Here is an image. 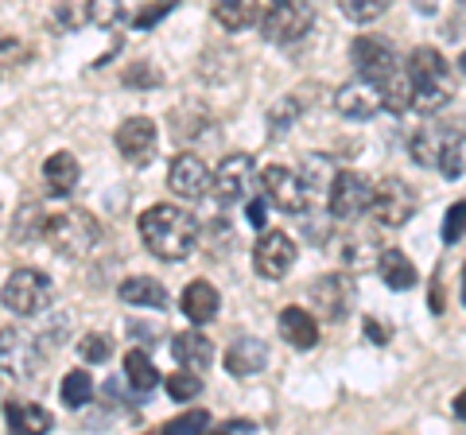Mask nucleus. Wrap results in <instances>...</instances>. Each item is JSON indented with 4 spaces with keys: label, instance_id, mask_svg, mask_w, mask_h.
Returning <instances> with one entry per match:
<instances>
[{
    "label": "nucleus",
    "instance_id": "nucleus-6",
    "mask_svg": "<svg viewBox=\"0 0 466 435\" xmlns=\"http://www.w3.org/2000/svg\"><path fill=\"white\" fill-rule=\"evenodd\" d=\"M416 207H420V195L412 191V183H404L400 176H389L385 183H377V187H373L370 214L377 218V226L400 229V226L412 222Z\"/></svg>",
    "mask_w": 466,
    "mask_h": 435
},
{
    "label": "nucleus",
    "instance_id": "nucleus-23",
    "mask_svg": "<svg viewBox=\"0 0 466 435\" xmlns=\"http://www.w3.org/2000/svg\"><path fill=\"white\" fill-rule=\"evenodd\" d=\"M214 20L226 27V32H249L257 27V16H260V0H214L210 5Z\"/></svg>",
    "mask_w": 466,
    "mask_h": 435
},
{
    "label": "nucleus",
    "instance_id": "nucleus-15",
    "mask_svg": "<svg viewBox=\"0 0 466 435\" xmlns=\"http://www.w3.org/2000/svg\"><path fill=\"white\" fill-rule=\"evenodd\" d=\"M350 59H354L358 75H366L373 82H385L389 75H397V51H392V43L377 39V35H358L350 43Z\"/></svg>",
    "mask_w": 466,
    "mask_h": 435
},
{
    "label": "nucleus",
    "instance_id": "nucleus-18",
    "mask_svg": "<svg viewBox=\"0 0 466 435\" xmlns=\"http://www.w3.org/2000/svg\"><path fill=\"white\" fill-rule=\"evenodd\" d=\"M179 308L183 315L191 319L195 327H207L218 319V308H222V296H218V288L210 280H191L183 288V296H179Z\"/></svg>",
    "mask_w": 466,
    "mask_h": 435
},
{
    "label": "nucleus",
    "instance_id": "nucleus-4",
    "mask_svg": "<svg viewBox=\"0 0 466 435\" xmlns=\"http://www.w3.org/2000/svg\"><path fill=\"white\" fill-rule=\"evenodd\" d=\"M260 35L272 47H291L315 27V5L311 0H272V5L257 16Z\"/></svg>",
    "mask_w": 466,
    "mask_h": 435
},
{
    "label": "nucleus",
    "instance_id": "nucleus-2",
    "mask_svg": "<svg viewBox=\"0 0 466 435\" xmlns=\"http://www.w3.org/2000/svg\"><path fill=\"white\" fill-rule=\"evenodd\" d=\"M408 82H412V109L416 113H440L455 97V82H451L447 59L435 47H416L408 55Z\"/></svg>",
    "mask_w": 466,
    "mask_h": 435
},
{
    "label": "nucleus",
    "instance_id": "nucleus-8",
    "mask_svg": "<svg viewBox=\"0 0 466 435\" xmlns=\"http://www.w3.org/2000/svg\"><path fill=\"white\" fill-rule=\"evenodd\" d=\"M253 183H257V159L249 152H233L218 164V171H210V191L222 207H233V202L249 198Z\"/></svg>",
    "mask_w": 466,
    "mask_h": 435
},
{
    "label": "nucleus",
    "instance_id": "nucleus-36",
    "mask_svg": "<svg viewBox=\"0 0 466 435\" xmlns=\"http://www.w3.org/2000/svg\"><path fill=\"white\" fill-rule=\"evenodd\" d=\"M462 214H466L462 202H455V207L447 210V218H443V241L447 245H459L462 241Z\"/></svg>",
    "mask_w": 466,
    "mask_h": 435
},
{
    "label": "nucleus",
    "instance_id": "nucleus-35",
    "mask_svg": "<svg viewBox=\"0 0 466 435\" xmlns=\"http://www.w3.org/2000/svg\"><path fill=\"white\" fill-rule=\"evenodd\" d=\"M299 117V101L296 97H288V101H280V106H276L272 109V137H280L284 133V128L291 125V121H296Z\"/></svg>",
    "mask_w": 466,
    "mask_h": 435
},
{
    "label": "nucleus",
    "instance_id": "nucleus-21",
    "mask_svg": "<svg viewBox=\"0 0 466 435\" xmlns=\"http://www.w3.org/2000/svg\"><path fill=\"white\" fill-rule=\"evenodd\" d=\"M82 179V164H78V156L75 152H55L47 156V164H43V183H47V191L51 195H70L78 187Z\"/></svg>",
    "mask_w": 466,
    "mask_h": 435
},
{
    "label": "nucleus",
    "instance_id": "nucleus-19",
    "mask_svg": "<svg viewBox=\"0 0 466 435\" xmlns=\"http://www.w3.org/2000/svg\"><path fill=\"white\" fill-rule=\"evenodd\" d=\"M171 358L179 361L183 369H210L214 361V342L202 335V330H179V335H171Z\"/></svg>",
    "mask_w": 466,
    "mask_h": 435
},
{
    "label": "nucleus",
    "instance_id": "nucleus-3",
    "mask_svg": "<svg viewBox=\"0 0 466 435\" xmlns=\"http://www.w3.org/2000/svg\"><path fill=\"white\" fill-rule=\"evenodd\" d=\"M39 238L47 241L58 257L78 260V257L94 253V245L101 241V226H97V218L86 210H55L51 218H43Z\"/></svg>",
    "mask_w": 466,
    "mask_h": 435
},
{
    "label": "nucleus",
    "instance_id": "nucleus-40",
    "mask_svg": "<svg viewBox=\"0 0 466 435\" xmlns=\"http://www.w3.org/2000/svg\"><path fill=\"white\" fill-rule=\"evenodd\" d=\"M218 431H257V424H253V420H226Z\"/></svg>",
    "mask_w": 466,
    "mask_h": 435
},
{
    "label": "nucleus",
    "instance_id": "nucleus-12",
    "mask_svg": "<svg viewBox=\"0 0 466 435\" xmlns=\"http://www.w3.org/2000/svg\"><path fill=\"white\" fill-rule=\"evenodd\" d=\"M113 144H116V152H121L128 164L148 167L156 159V148H159V128H156L152 117H125L121 125H116Z\"/></svg>",
    "mask_w": 466,
    "mask_h": 435
},
{
    "label": "nucleus",
    "instance_id": "nucleus-10",
    "mask_svg": "<svg viewBox=\"0 0 466 435\" xmlns=\"http://www.w3.org/2000/svg\"><path fill=\"white\" fill-rule=\"evenodd\" d=\"M257 183H260V195L268 198V207L284 210V214H291V218L308 210V187H303L299 171H291V167H284V164H272V167L260 171Z\"/></svg>",
    "mask_w": 466,
    "mask_h": 435
},
{
    "label": "nucleus",
    "instance_id": "nucleus-39",
    "mask_svg": "<svg viewBox=\"0 0 466 435\" xmlns=\"http://www.w3.org/2000/svg\"><path fill=\"white\" fill-rule=\"evenodd\" d=\"M366 335H370L377 346H385V342H389V330H385L381 323H377V319H366Z\"/></svg>",
    "mask_w": 466,
    "mask_h": 435
},
{
    "label": "nucleus",
    "instance_id": "nucleus-9",
    "mask_svg": "<svg viewBox=\"0 0 466 435\" xmlns=\"http://www.w3.org/2000/svg\"><path fill=\"white\" fill-rule=\"evenodd\" d=\"M370 198H373V183L361 176V171H339L330 179V191H327V207L334 218L342 222H358V218L370 214Z\"/></svg>",
    "mask_w": 466,
    "mask_h": 435
},
{
    "label": "nucleus",
    "instance_id": "nucleus-26",
    "mask_svg": "<svg viewBox=\"0 0 466 435\" xmlns=\"http://www.w3.org/2000/svg\"><path fill=\"white\" fill-rule=\"evenodd\" d=\"M125 381L133 385V393L148 397L152 389L159 385V369L152 366V358L144 354V350H128L125 354Z\"/></svg>",
    "mask_w": 466,
    "mask_h": 435
},
{
    "label": "nucleus",
    "instance_id": "nucleus-1",
    "mask_svg": "<svg viewBox=\"0 0 466 435\" xmlns=\"http://www.w3.org/2000/svg\"><path fill=\"white\" fill-rule=\"evenodd\" d=\"M140 241L148 245V253L156 260H187L195 249H198V218L183 207H171V202H156L140 214Z\"/></svg>",
    "mask_w": 466,
    "mask_h": 435
},
{
    "label": "nucleus",
    "instance_id": "nucleus-31",
    "mask_svg": "<svg viewBox=\"0 0 466 435\" xmlns=\"http://www.w3.org/2000/svg\"><path fill=\"white\" fill-rule=\"evenodd\" d=\"M389 8H392V0H342L346 20H354V24H373V20H381Z\"/></svg>",
    "mask_w": 466,
    "mask_h": 435
},
{
    "label": "nucleus",
    "instance_id": "nucleus-5",
    "mask_svg": "<svg viewBox=\"0 0 466 435\" xmlns=\"http://www.w3.org/2000/svg\"><path fill=\"white\" fill-rule=\"evenodd\" d=\"M51 292H55V288H51V280L43 277L39 268H12L5 288H0V303H5L12 315L32 319V315H39L51 303Z\"/></svg>",
    "mask_w": 466,
    "mask_h": 435
},
{
    "label": "nucleus",
    "instance_id": "nucleus-22",
    "mask_svg": "<svg viewBox=\"0 0 466 435\" xmlns=\"http://www.w3.org/2000/svg\"><path fill=\"white\" fill-rule=\"evenodd\" d=\"M5 424L12 431H24V435H43L55 428V416L47 409H39L35 400H8L5 404Z\"/></svg>",
    "mask_w": 466,
    "mask_h": 435
},
{
    "label": "nucleus",
    "instance_id": "nucleus-33",
    "mask_svg": "<svg viewBox=\"0 0 466 435\" xmlns=\"http://www.w3.org/2000/svg\"><path fill=\"white\" fill-rule=\"evenodd\" d=\"M113 354V339L101 335V330H90V335L78 339V358L90 361V366H101V361H109Z\"/></svg>",
    "mask_w": 466,
    "mask_h": 435
},
{
    "label": "nucleus",
    "instance_id": "nucleus-11",
    "mask_svg": "<svg viewBox=\"0 0 466 435\" xmlns=\"http://www.w3.org/2000/svg\"><path fill=\"white\" fill-rule=\"evenodd\" d=\"M296 257H299V249L284 229H265L260 241L253 245V268L260 280H284L291 265H296Z\"/></svg>",
    "mask_w": 466,
    "mask_h": 435
},
{
    "label": "nucleus",
    "instance_id": "nucleus-20",
    "mask_svg": "<svg viewBox=\"0 0 466 435\" xmlns=\"http://www.w3.org/2000/svg\"><path fill=\"white\" fill-rule=\"evenodd\" d=\"M280 339L296 350H315L319 346V323L308 308H284L280 311Z\"/></svg>",
    "mask_w": 466,
    "mask_h": 435
},
{
    "label": "nucleus",
    "instance_id": "nucleus-27",
    "mask_svg": "<svg viewBox=\"0 0 466 435\" xmlns=\"http://www.w3.org/2000/svg\"><path fill=\"white\" fill-rule=\"evenodd\" d=\"M451 133L440 125H420V133L412 137V164L420 167H435V159H440V148Z\"/></svg>",
    "mask_w": 466,
    "mask_h": 435
},
{
    "label": "nucleus",
    "instance_id": "nucleus-16",
    "mask_svg": "<svg viewBox=\"0 0 466 435\" xmlns=\"http://www.w3.org/2000/svg\"><path fill=\"white\" fill-rule=\"evenodd\" d=\"M311 303L330 319V323H339V319H346L350 308H354V284H350V277H342V272L319 277L311 284Z\"/></svg>",
    "mask_w": 466,
    "mask_h": 435
},
{
    "label": "nucleus",
    "instance_id": "nucleus-38",
    "mask_svg": "<svg viewBox=\"0 0 466 435\" xmlns=\"http://www.w3.org/2000/svg\"><path fill=\"white\" fill-rule=\"evenodd\" d=\"M175 5H179V0H159V5L156 8H148V12H140V16H137V27H152L159 16H164V12H171Z\"/></svg>",
    "mask_w": 466,
    "mask_h": 435
},
{
    "label": "nucleus",
    "instance_id": "nucleus-28",
    "mask_svg": "<svg viewBox=\"0 0 466 435\" xmlns=\"http://www.w3.org/2000/svg\"><path fill=\"white\" fill-rule=\"evenodd\" d=\"M58 400H63L66 409H86V404L94 400V377L86 369H70L63 377V385H58Z\"/></svg>",
    "mask_w": 466,
    "mask_h": 435
},
{
    "label": "nucleus",
    "instance_id": "nucleus-14",
    "mask_svg": "<svg viewBox=\"0 0 466 435\" xmlns=\"http://www.w3.org/2000/svg\"><path fill=\"white\" fill-rule=\"evenodd\" d=\"M167 187H171V195H179L187 202L207 198L210 195V167H207V159L195 156V152H179L171 159V167H167Z\"/></svg>",
    "mask_w": 466,
    "mask_h": 435
},
{
    "label": "nucleus",
    "instance_id": "nucleus-17",
    "mask_svg": "<svg viewBox=\"0 0 466 435\" xmlns=\"http://www.w3.org/2000/svg\"><path fill=\"white\" fill-rule=\"evenodd\" d=\"M268 366V346L253 339V335H241V339H233L229 342V350H226V373L229 377H257V373H265Z\"/></svg>",
    "mask_w": 466,
    "mask_h": 435
},
{
    "label": "nucleus",
    "instance_id": "nucleus-29",
    "mask_svg": "<svg viewBox=\"0 0 466 435\" xmlns=\"http://www.w3.org/2000/svg\"><path fill=\"white\" fill-rule=\"evenodd\" d=\"M462 152H466V144H462V133L455 128L447 140H443V148H440V159H435V167L443 171L447 179H462Z\"/></svg>",
    "mask_w": 466,
    "mask_h": 435
},
{
    "label": "nucleus",
    "instance_id": "nucleus-25",
    "mask_svg": "<svg viewBox=\"0 0 466 435\" xmlns=\"http://www.w3.org/2000/svg\"><path fill=\"white\" fill-rule=\"evenodd\" d=\"M116 292H121L128 308H164L167 303V288L156 277H125Z\"/></svg>",
    "mask_w": 466,
    "mask_h": 435
},
{
    "label": "nucleus",
    "instance_id": "nucleus-32",
    "mask_svg": "<svg viewBox=\"0 0 466 435\" xmlns=\"http://www.w3.org/2000/svg\"><path fill=\"white\" fill-rule=\"evenodd\" d=\"M86 16L97 27H116L125 20V0H86Z\"/></svg>",
    "mask_w": 466,
    "mask_h": 435
},
{
    "label": "nucleus",
    "instance_id": "nucleus-24",
    "mask_svg": "<svg viewBox=\"0 0 466 435\" xmlns=\"http://www.w3.org/2000/svg\"><path fill=\"white\" fill-rule=\"evenodd\" d=\"M377 268H381V280L392 288V292H408V288H416V280H420L416 265L400 249H381L377 253Z\"/></svg>",
    "mask_w": 466,
    "mask_h": 435
},
{
    "label": "nucleus",
    "instance_id": "nucleus-34",
    "mask_svg": "<svg viewBox=\"0 0 466 435\" xmlns=\"http://www.w3.org/2000/svg\"><path fill=\"white\" fill-rule=\"evenodd\" d=\"M214 424L210 420V412L207 409H191V412H183V416H175V420H167L159 431H167V435H187V431H207Z\"/></svg>",
    "mask_w": 466,
    "mask_h": 435
},
{
    "label": "nucleus",
    "instance_id": "nucleus-37",
    "mask_svg": "<svg viewBox=\"0 0 466 435\" xmlns=\"http://www.w3.org/2000/svg\"><path fill=\"white\" fill-rule=\"evenodd\" d=\"M245 214H249V226L265 229V222H268V198H265V195L249 198V207H245Z\"/></svg>",
    "mask_w": 466,
    "mask_h": 435
},
{
    "label": "nucleus",
    "instance_id": "nucleus-30",
    "mask_svg": "<svg viewBox=\"0 0 466 435\" xmlns=\"http://www.w3.org/2000/svg\"><path fill=\"white\" fill-rule=\"evenodd\" d=\"M164 389H167L171 400H195L202 393V377L195 369H183L179 366V373H171L167 381H164Z\"/></svg>",
    "mask_w": 466,
    "mask_h": 435
},
{
    "label": "nucleus",
    "instance_id": "nucleus-13",
    "mask_svg": "<svg viewBox=\"0 0 466 435\" xmlns=\"http://www.w3.org/2000/svg\"><path fill=\"white\" fill-rule=\"evenodd\" d=\"M334 109L342 113L346 121H373L377 113H381V82H373L366 75L342 82L339 90H334Z\"/></svg>",
    "mask_w": 466,
    "mask_h": 435
},
{
    "label": "nucleus",
    "instance_id": "nucleus-7",
    "mask_svg": "<svg viewBox=\"0 0 466 435\" xmlns=\"http://www.w3.org/2000/svg\"><path fill=\"white\" fill-rule=\"evenodd\" d=\"M39 361H43V346L32 330H24V327L0 330V373L5 377H12V381H32Z\"/></svg>",
    "mask_w": 466,
    "mask_h": 435
}]
</instances>
